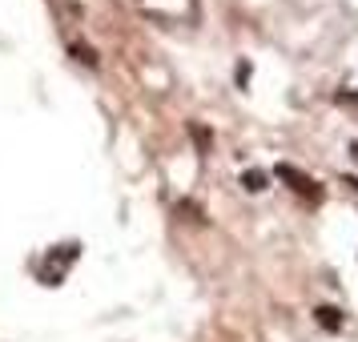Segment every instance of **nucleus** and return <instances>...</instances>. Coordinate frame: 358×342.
<instances>
[{
	"instance_id": "obj_5",
	"label": "nucleus",
	"mask_w": 358,
	"mask_h": 342,
	"mask_svg": "<svg viewBox=\"0 0 358 342\" xmlns=\"http://www.w3.org/2000/svg\"><path fill=\"white\" fill-rule=\"evenodd\" d=\"M338 105H346V109H358V93H355V89H342V93H338Z\"/></svg>"
},
{
	"instance_id": "obj_3",
	"label": "nucleus",
	"mask_w": 358,
	"mask_h": 342,
	"mask_svg": "<svg viewBox=\"0 0 358 342\" xmlns=\"http://www.w3.org/2000/svg\"><path fill=\"white\" fill-rule=\"evenodd\" d=\"M242 185L250 190V194H262V190L270 185V173H266V169H245V173H242Z\"/></svg>"
},
{
	"instance_id": "obj_4",
	"label": "nucleus",
	"mask_w": 358,
	"mask_h": 342,
	"mask_svg": "<svg viewBox=\"0 0 358 342\" xmlns=\"http://www.w3.org/2000/svg\"><path fill=\"white\" fill-rule=\"evenodd\" d=\"M318 322H322V326H330V330H338V326H342V318H338V310H334V306H322V310H318Z\"/></svg>"
},
{
	"instance_id": "obj_1",
	"label": "nucleus",
	"mask_w": 358,
	"mask_h": 342,
	"mask_svg": "<svg viewBox=\"0 0 358 342\" xmlns=\"http://www.w3.org/2000/svg\"><path fill=\"white\" fill-rule=\"evenodd\" d=\"M77 254H81V245H77V242L57 245V250H52L49 258L41 262V266H36V274H41V282H45V286H57V282L65 278V270L73 266V262H77Z\"/></svg>"
},
{
	"instance_id": "obj_2",
	"label": "nucleus",
	"mask_w": 358,
	"mask_h": 342,
	"mask_svg": "<svg viewBox=\"0 0 358 342\" xmlns=\"http://www.w3.org/2000/svg\"><path fill=\"white\" fill-rule=\"evenodd\" d=\"M278 178H286V181H290V190H298V194H302V197H310V201L318 197V190H314V181H310L306 173H298L294 165H278Z\"/></svg>"
}]
</instances>
